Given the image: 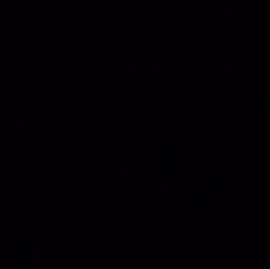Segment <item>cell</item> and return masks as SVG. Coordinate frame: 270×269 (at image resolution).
I'll list each match as a JSON object with an SVG mask.
<instances>
[{"instance_id":"obj_1","label":"cell","mask_w":270,"mask_h":269,"mask_svg":"<svg viewBox=\"0 0 270 269\" xmlns=\"http://www.w3.org/2000/svg\"><path fill=\"white\" fill-rule=\"evenodd\" d=\"M167 167H168V157L165 154H162L160 156V171H165Z\"/></svg>"},{"instance_id":"obj_2","label":"cell","mask_w":270,"mask_h":269,"mask_svg":"<svg viewBox=\"0 0 270 269\" xmlns=\"http://www.w3.org/2000/svg\"><path fill=\"white\" fill-rule=\"evenodd\" d=\"M199 202H200V211H205V207H207V197L203 194L199 197Z\"/></svg>"},{"instance_id":"obj_3","label":"cell","mask_w":270,"mask_h":269,"mask_svg":"<svg viewBox=\"0 0 270 269\" xmlns=\"http://www.w3.org/2000/svg\"><path fill=\"white\" fill-rule=\"evenodd\" d=\"M227 72H228V62L223 60V62H222V74L227 75Z\"/></svg>"},{"instance_id":"obj_4","label":"cell","mask_w":270,"mask_h":269,"mask_svg":"<svg viewBox=\"0 0 270 269\" xmlns=\"http://www.w3.org/2000/svg\"><path fill=\"white\" fill-rule=\"evenodd\" d=\"M227 181H228L227 177H213V179H212V182H215V184H217V182H222V184H225Z\"/></svg>"},{"instance_id":"obj_5","label":"cell","mask_w":270,"mask_h":269,"mask_svg":"<svg viewBox=\"0 0 270 269\" xmlns=\"http://www.w3.org/2000/svg\"><path fill=\"white\" fill-rule=\"evenodd\" d=\"M129 74H130V77L135 74V62H130L129 64Z\"/></svg>"},{"instance_id":"obj_6","label":"cell","mask_w":270,"mask_h":269,"mask_svg":"<svg viewBox=\"0 0 270 269\" xmlns=\"http://www.w3.org/2000/svg\"><path fill=\"white\" fill-rule=\"evenodd\" d=\"M268 85H270V79H265V80H263V84H262V89H263V90H267V89H268Z\"/></svg>"},{"instance_id":"obj_7","label":"cell","mask_w":270,"mask_h":269,"mask_svg":"<svg viewBox=\"0 0 270 269\" xmlns=\"http://www.w3.org/2000/svg\"><path fill=\"white\" fill-rule=\"evenodd\" d=\"M150 67H152V72H150V74H152V77H155V60L150 62Z\"/></svg>"},{"instance_id":"obj_8","label":"cell","mask_w":270,"mask_h":269,"mask_svg":"<svg viewBox=\"0 0 270 269\" xmlns=\"http://www.w3.org/2000/svg\"><path fill=\"white\" fill-rule=\"evenodd\" d=\"M123 172H125V182H129V167H125Z\"/></svg>"},{"instance_id":"obj_9","label":"cell","mask_w":270,"mask_h":269,"mask_svg":"<svg viewBox=\"0 0 270 269\" xmlns=\"http://www.w3.org/2000/svg\"><path fill=\"white\" fill-rule=\"evenodd\" d=\"M163 186H165V196H168V181H165V184H163Z\"/></svg>"},{"instance_id":"obj_10","label":"cell","mask_w":270,"mask_h":269,"mask_svg":"<svg viewBox=\"0 0 270 269\" xmlns=\"http://www.w3.org/2000/svg\"><path fill=\"white\" fill-rule=\"evenodd\" d=\"M107 267H108V264L103 261V262H102V269H107Z\"/></svg>"}]
</instances>
